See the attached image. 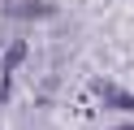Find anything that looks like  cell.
Returning <instances> with one entry per match:
<instances>
[{"label": "cell", "mask_w": 134, "mask_h": 130, "mask_svg": "<svg viewBox=\"0 0 134 130\" xmlns=\"http://www.w3.org/2000/svg\"><path fill=\"white\" fill-rule=\"evenodd\" d=\"M113 104H117V108H134V95H125V91H117V95H113Z\"/></svg>", "instance_id": "6da1fadb"}]
</instances>
